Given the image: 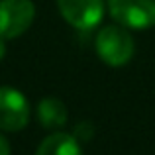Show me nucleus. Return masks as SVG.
I'll use <instances>...</instances> for the list:
<instances>
[{"instance_id":"4","label":"nucleus","mask_w":155,"mask_h":155,"mask_svg":"<svg viewBox=\"0 0 155 155\" xmlns=\"http://www.w3.org/2000/svg\"><path fill=\"white\" fill-rule=\"evenodd\" d=\"M59 12L73 28L91 30L102 20L104 0H57Z\"/></svg>"},{"instance_id":"8","label":"nucleus","mask_w":155,"mask_h":155,"mask_svg":"<svg viewBox=\"0 0 155 155\" xmlns=\"http://www.w3.org/2000/svg\"><path fill=\"white\" fill-rule=\"evenodd\" d=\"M0 155H10V145L2 136H0Z\"/></svg>"},{"instance_id":"2","label":"nucleus","mask_w":155,"mask_h":155,"mask_svg":"<svg viewBox=\"0 0 155 155\" xmlns=\"http://www.w3.org/2000/svg\"><path fill=\"white\" fill-rule=\"evenodd\" d=\"M110 16L120 26L147 30L155 26V0H108Z\"/></svg>"},{"instance_id":"7","label":"nucleus","mask_w":155,"mask_h":155,"mask_svg":"<svg viewBox=\"0 0 155 155\" xmlns=\"http://www.w3.org/2000/svg\"><path fill=\"white\" fill-rule=\"evenodd\" d=\"M38 118L43 128L59 130L67 122V108L57 98H43L38 106Z\"/></svg>"},{"instance_id":"1","label":"nucleus","mask_w":155,"mask_h":155,"mask_svg":"<svg viewBox=\"0 0 155 155\" xmlns=\"http://www.w3.org/2000/svg\"><path fill=\"white\" fill-rule=\"evenodd\" d=\"M96 53L110 67H122L134 55V39L124 26H106L96 35Z\"/></svg>"},{"instance_id":"3","label":"nucleus","mask_w":155,"mask_h":155,"mask_svg":"<svg viewBox=\"0 0 155 155\" xmlns=\"http://www.w3.org/2000/svg\"><path fill=\"white\" fill-rule=\"evenodd\" d=\"M35 16L31 0H0V38L12 39L30 28Z\"/></svg>"},{"instance_id":"5","label":"nucleus","mask_w":155,"mask_h":155,"mask_svg":"<svg viewBox=\"0 0 155 155\" xmlns=\"http://www.w3.org/2000/svg\"><path fill=\"white\" fill-rule=\"evenodd\" d=\"M30 108L20 91L12 87H0V128L6 132H18L26 128Z\"/></svg>"},{"instance_id":"6","label":"nucleus","mask_w":155,"mask_h":155,"mask_svg":"<svg viewBox=\"0 0 155 155\" xmlns=\"http://www.w3.org/2000/svg\"><path fill=\"white\" fill-rule=\"evenodd\" d=\"M35 155H83V153H81V145L77 143L75 136L59 132L45 137L41 145L38 147Z\"/></svg>"},{"instance_id":"9","label":"nucleus","mask_w":155,"mask_h":155,"mask_svg":"<svg viewBox=\"0 0 155 155\" xmlns=\"http://www.w3.org/2000/svg\"><path fill=\"white\" fill-rule=\"evenodd\" d=\"M4 55H6V43H4V38H0V61Z\"/></svg>"}]
</instances>
